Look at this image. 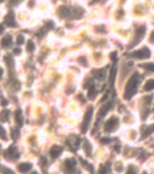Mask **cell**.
I'll use <instances>...</instances> for the list:
<instances>
[{
	"mask_svg": "<svg viewBox=\"0 0 154 174\" xmlns=\"http://www.w3.org/2000/svg\"><path fill=\"white\" fill-rule=\"evenodd\" d=\"M32 167H33L32 163H29V162H22V163L18 164V170L21 173H27V172H29L30 169H32Z\"/></svg>",
	"mask_w": 154,
	"mask_h": 174,
	"instance_id": "obj_10",
	"label": "cell"
},
{
	"mask_svg": "<svg viewBox=\"0 0 154 174\" xmlns=\"http://www.w3.org/2000/svg\"><path fill=\"white\" fill-rule=\"evenodd\" d=\"M23 42H24L23 36H22V35H18V38H17V44H23Z\"/></svg>",
	"mask_w": 154,
	"mask_h": 174,
	"instance_id": "obj_27",
	"label": "cell"
},
{
	"mask_svg": "<svg viewBox=\"0 0 154 174\" xmlns=\"http://www.w3.org/2000/svg\"><path fill=\"white\" fill-rule=\"evenodd\" d=\"M140 81H141V76L135 73L130 76L127 86H125V91H124V99H131L135 93L137 92V88L140 86Z\"/></svg>",
	"mask_w": 154,
	"mask_h": 174,
	"instance_id": "obj_1",
	"label": "cell"
},
{
	"mask_svg": "<svg viewBox=\"0 0 154 174\" xmlns=\"http://www.w3.org/2000/svg\"><path fill=\"white\" fill-rule=\"evenodd\" d=\"M116 164H117V166H116V172H117V173H119V172H122L123 169H124V166H123L122 162H117Z\"/></svg>",
	"mask_w": 154,
	"mask_h": 174,
	"instance_id": "obj_26",
	"label": "cell"
},
{
	"mask_svg": "<svg viewBox=\"0 0 154 174\" xmlns=\"http://www.w3.org/2000/svg\"><path fill=\"white\" fill-rule=\"evenodd\" d=\"M95 96H97V88H95V86H90V88L88 91V97L90 99H93V98H95Z\"/></svg>",
	"mask_w": 154,
	"mask_h": 174,
	"instance_id": "obj_19",
	"label": "cell"
},
{
	"mask_svg": "<svg viewBox=\"0 0 154 174\" xmlns=\"http://www.w3.org/2000/svg\"><path fill=\"white\" fill-rule=\"evenodd\" d=\"M0 138H1L3 140H6L7 139V135H6V131H5V128L0 125Z\"/></svg>",
	"mask_w": 154,
	"mask_h": 174,
	"instance_id": "obj_25",
	"label": "cell"
},
{
	"mask_svg": "<svg viewBox=\"0 0 154 174\" xmlns=\"http://www.w3.org/2000/svg\"><path fill=\"white\" fill-rule=\"evenodd\" d=\"M4 174H15V173H13L11 169H9V168H5V169H4Z\"/></svg>",
	"mask_w": 154,
	"mask_h": 174,
	"instance_id": "obj_28",
	"label": "cell"
},
{
	"mask_svg": "<svg viewBox=\"0 0 154 174\" xmlns=\"http://www.w3.org/2000/svg\"><path fill=\"white\" fill-rule=\"evenodd\" d=\"M82 148H83V151L85 152V155H87V156H91V145H90V143H89L87 139H84V140H83Z\"/></svg>",
	"mask_w": 154,
	"mask_h": 174,
	"instance_id": "obj_11",
	"label": "cell"
},
{
	"mask_svg": "<svg viewBox=\"0 0 154 174\" xmlns=\"http://www.w3.org/2000/svg\"><path fill=\"white\" fill-rule=\"evenodd\" d=\"M1 1H3V0H0V3H1Z\"/></svg>",
	"mask_w": 154,
	"mask_h": 174,
	"instance_id": "obj_35",
	"label": "cell"
},
{
	"mask_svg": "<svg viewBox=\"0 0 154 174\" xmlns=\"http://www.w3.org/2000/svg\"><path fill=\"white\" fill-rule=\"evenodd\" d=\"M142 68H144L148 71H154V63H144L141 65Z\"/></svg>",
	"mask_w": 154,
	"mask_h": 174,
	"instance_id": "obj_23",
	"label": "cell"
},
{
	"mask_svg": "<svg viewBox=\"0 0 154 174\" xmlns=\"http://www.w3.org/2000/svg\"><path fill=\"white\" fill-rule=\"evenodd\" d=\"M118 126H119V119L117 117V116H111V117L105 122L104 129H105V132H107V133H112V132L117 131Z\"/></svg>",
	"mask_w": 154,
	"mask_h": 174,
	"instance_id": "obj_3",
	"label": "cell"
},
{
	"mask_svg": "<svg viewBox=\"0 0 154 174\" xmlns=\"http://www.w3.org/2000/svg\"><path fill=\"white\" fill-rule=\"evenodd\" d=\"M149 41H150L152 44H154V32H152V34H150V38H149Z\"/></svg>",
	"mask_w": 154,
	"mask_h": 174,
	"instance_id": "obj_30",
	"label": "cell"
},
{
	"mask_svg": "<svg viewBox=\"0 0 154 174\" xmlns=\"http://www.w3.org/2000/svg\"><path fill=\"white\" fill-rule=\"evenodd\" d=\"M15 120H16L18 126H22V123H23V116H22V111L21 110H17L15 112Z\"/></svg>",
	"mask_w": 154,
	"mask_h": 174,
	"instance_id": "obj_14",
	"label": "cell"
},
{
	"mask_svg": "<svg viewBox=\"0 0 154 174\" xmlns=\"http://www.w3.org/2000/svg\"><path fill=\"white\" fill-rule=\"evenodd\" d=\"M61 152H63V146H60V145H53V146L49 149V155L53 160L58 158Z\"/></svg>",
	"mask_w": 154,
	"mask_h": 174,
	"instance_id": "obj_8",
	"label": "cell"
},
{
	"mask_svg": "<svg viewBox=\"0 0 154 174\" xmlns=\"http://www.w3.org/2000/svg\"><path fill=\"white\" fill-rule=\"evenodd\" d=\"M91 116H93V108H88L85 114H84V119H83V122H82V132H87L89 125H90V121H91Z\"/></svg>",
	"mask_w": 154,
	"mask_h": 174,
	"instance_id": "obj_5",
	"label": "cell"
},
{
	"mask_svg": "<svg viewBox=\"0 0 154 174\" xmlns=\"http://www.w3.org/2000/svg\"><path fill=\"white\" fill-rule=\"evenodd\" d=\"M125 174H137V168L134 164H130L125 172Z\"/></svg>",
	"mask_w": 154,
	"mask_h": 174,
	"instance_id": "obj_22",
	"label": "cell"
},
{
	"mask_svg": "<svg viewBox=\"0 0 154 174\" xmlns=\"http://www.w3.org/2000/svg\"><path fill=\"white\" fill-rule=\"evenodd\" d=\"M3 73H4V70H3L1 68H0V79H1V77H3Z\"/></svg>",
	"mask_w": 154,
	"mask_h": 174,
	"instance_id": "obj_31",
	"label": "cell"
},
{
	"mask_svg": "<svg viewBox=\"0 0 154 174\" xmlns=\"http://www.w3.org/2000/svg\"><path fill=\"white\" fill-rule=\"evenodd\" d=\"M35 50V44L33 40H28L27 41V51L28 52H33Z\"/></svg>",
	"mask_w": 154,
	"mask_h": 174,
	"instance_id": "obj_21",
	"label": "cell"
},
{
	"mask_svg": "<svg viewBox=\"0 0 154 174\" xmlns=\"http://www.w3.org/2000/svg\"><path fill=\"white\" fill-rule=\"evenodd\" d=\"M144 34H146V27H139L136 30H135V35H134L135 41L133 42V46L137 45V44L142 40V38L144 36Z\"/></svg>",
	"mask_w": 154,
	"mask_h": 174,
	"instance_id": "obj_7",
	"label": "cell"
},
{
	"mask_svg": "<svg viewBox=\"0 0 154 174\" xmlns=\"http://www.w3.org/2000/svg\"><path fill=\"white\" fill-rule=\"evenodd\" d=\"M9 110H3V111H0V121L1 122H7L9 121Z\"/></svg>",
	"mask_w": 154,
	"mask_h": 174,
	"instance_id": "obj_16",
	"label": "cell"
},
{
	"mask_svg": "<svg viewBox=\"0 0 154 174\" xmlns=\"http://www.w3.org/2000/svg\"><path fill=\"white\" fill-rule=\"evenodd\" d=\"M3 32H4V29H3V27H1V25H0V34H1Z\"/></svg>",
	"mask_w": 154,
	"mask_h": 174,
	"instance_id": "obj_32",
	"label": "cell"
},
{
	"mask_svg": "<svg viewBox=\"0 0 154 174\" xmlns=\"http://www.w3.org/2000/svg\"><path fill=\"white\" fill-rule=\"evenodd\" d=\"M11 44H12V38L10 35H6V36L3 38V40H1V46L3 47H9Z\"/></svg>",
	"mask_w": 154,
	"mask_h": 174,
	"instance_id": "obj_15",
	"label": "cell"
},
{
	"mask_svg": "<svg viewBox=\"0 0 154 174\" xmlns=\"http://www.w3.org/2000/svg\"><path fill=\"white\" fill-rule=\"evenodd\" d=\"M112 105H113V103L112 102H108V103H106V104H104L102 106H101V109H100V111H99V119H102L104 116L108 112V110L112 108Z\"/></svg>",
	"mask_w": 154,
	"mask_h": 174,
	"instance_id": "obj_9",
	"label": "cell"
},
{
	"mask_svg": "<svg viewBox=\"0 0 154 174\" xmlns=\"http://www.w3.org/2000/svg\"><path fill=\"white\" fill-rule=\"evenodd\" d=\"M23 1V0H11V3L13 4V5H18V4H21Z\"/></svg>",
	"mask_w": 154,
	"mask_h": 174,
	"instance_id": "obj_29",
	"label": "cell"
},
{
	"mask_svg": "<svg viewBox=\"0 0 154 174\" xmlns=\"http://www.w3.org/2000/svg\"><path fill=\"white\" fill-rule=\"evenodd\" d=\"M95 1H101V0H95Z\"/></svg>",
	"mask_w": 154,
	"mask_h": 174,
	"instance_id": "obj_34",
	"label": "cell"
},
{
	"mask_svg": "<svg viewBox=\"0 0 154 174\" xmlns=\"http://www.w3.org/2000/svg\"><path fill=\"white\" fill-rule=\"evenodd\" d=\"M63 170L66 174H75L77 173V162L72 157H68L63 162Z\"/></svg>",
	"mask_w": 154,
	"mask_h": 174,
	"instance_id": "obj_2",
	"label": "cell"
},
{
	"mask_svg": "<svg viewBox=\"0 0 154 174\" xmlns=\"http://www.w3.org/2000/svg\"><path fill=\"white\" fill-rule=\"evenodd\" d=\"M94 74H95V77L98 79V80H104L105 79V76H106V70H95L94 71Z\"/></svg>",
	"mask_w": 154,
	"mask_h": 174,
	"instance_id": "obj_17",
	"label": "cell"
},
{
	"mask_svg": "<svg viewBox=\"0 0 154 174\" xmlns=\"http://www.w3.org/2000/svg\"><path fill=\"white\" fill-rule=\"evenodd\" d=\"M5 24H7V25H15V15L12 13V12H9L6 16H5Z\"/></svg>",
	"mask_w": 154,
	"mask_h": 174,
	"instance_id": "obj_12",
	"label": "cell"
},
{
	"mask_svg": "<svg viewBox=\"0 0 154 174\" xmlns=\"http://www.w3.org/2000/svg\"><path fill=\"white\" fill-rule=\"evenodd\" d=\"M152 90H154V79H150L144 83V91H152Z\"/></svg>",
	"mask_w": 154,
	"mask_h": 174,
	"instance_id": "obj_18",
	"label": "cell"
},
{
	"mask_svg": "<svg viewBox=\"0 0 154 174\" xmlns=\"http://www.w3.org/2000/svg\"><path fill=\"white\" fill-rule=\"evenodd\" d=\"M4 62L7 64V67H9L10 69H12V67L15 65V61L12 59V58H11L10 56H6V57L4 58Z\"/></svg>",
	"mask_w": 154,
	"mask_h": 174,
	"instance_id": "obj_20",
	"label": "cell"
},
{
	"mask_svg": "<svg viewBox=\"0 0 154 174\" xmlns=\"http://www.w3.org/2000/svg\"><path fill=\"white\" fill-rule=\"evenodd\" d=\"M108 167L105 166V164H100V168H99V174H108Z\"/></svg>",
	"mask_w": 154,
	"mask_h": 174,
	"instance_id": "obj_24",
	"label": "cell"
},
{
	"mask_svg": "<svg viewBox=\"0 0 154 174\" xmlns=\"http://www.w3.org/2000/svg\"><path fill=\"white\" fill-rule=\"evenodd\" d=\"M150 56V51L147 48V47H142V48H139L136 51H134L131 53V57L135 58V59H147V58Z\"/></svg>",
	"mask_w": 154,
	"mask_h": 174,
	"instance_id": "obj_4",
	"label": "cell"
},
{
	"mask_svg": "<svg viewBox=\"0 0 154 174\" xmlns=\"http://www.w3.org/2000/svg\"><path fill=\"white\" fill-rule=\"evenodd\" d=\"M5 157L9 160H17L19 157V151L16 145H11L10 148H7V150L5 151Z\"/></svg>",
	"mask_w": 154,
	"mask_h": 174,
	"instance_id": "obj_6",
	"label": "cell"
},
{
	"mask_svg": "<svg viewBox=\"0 0 154 174\" xmlns=\"http://www.w3.org/2000/svg\"><path fill=\"white\" fill-rule=\"evenodd\" d=\"M153 132H154V123H153V125H150V126H148V127L146 128V131H143V133H142V139H144V138L149 137Z\"/></svg>",
	"mask_w": 154,
	"mask_h": 174,
	"instance_id": "obj_13",
	"label": "cell"
},
{
	"mask_svg": "<svg viewBox=\"0 0 154 174\" xmlns=\"http://www.w3.org/2000/svg\"><path fill=\"white\" fill-rule=\"evenodd\" d=\"M32 174H39V173H38V172H33Z\"/></svg>",
	"mask_w": 154,
	"mask_h": 174,
	"instance_id": "obj_33",
	"label": "cell"
}]
</instances>
